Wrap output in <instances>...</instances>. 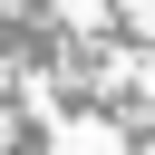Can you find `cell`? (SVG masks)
<instances>
[{"label": "cell", "instance_id": "1", "mask_svg": "<svg viewBox=\"0 0 155 155\" xmlns=\"http://www.w3.org/2000/svg\"><path fill=\"white\" fill-rule=\"evenodd\" d=\"M58 155H116V145H107V126H68V145H58Z\"/></svg>", "mask_w": 155, "mask_h": 155}]
</instances>
